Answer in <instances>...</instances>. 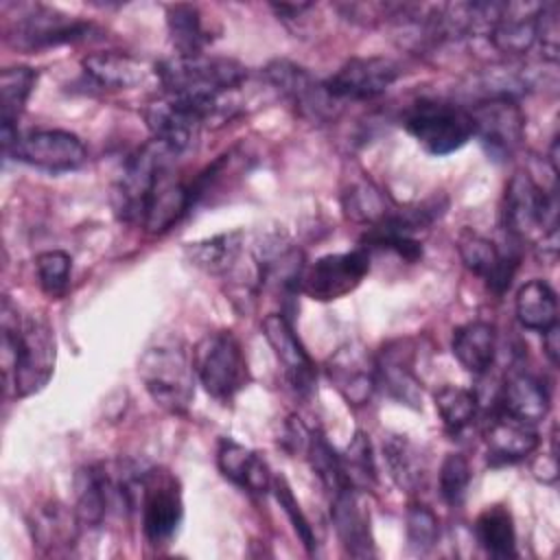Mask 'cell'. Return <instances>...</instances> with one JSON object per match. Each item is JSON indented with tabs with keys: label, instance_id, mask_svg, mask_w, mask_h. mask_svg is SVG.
I'll use <instances>...</instances> for the list:
<instances>
[{
	"label": "cell",
	"instance_id": "74e56055",
	"mask_svg": "<svg viewBox=\"0 0 560 560\" xmlns=\"http://www.w3.org/2000/svg\"><path fill=\"white\" fill-rule=\"evenodd\" d=\"M341 466L348 483L357 490H368L376 483V466L372 444L363 431H357L348 448L341 453Z\"/></svg>",
	"mask_w": 560,
	"mask_h": 560
},
{
	"label": "cell",
	"instance_id": "ee69618b",
	"mask_svg": "<svg viewBox=\"0 0 560 560\" xmlns=\"http://www.w3.org/2000/svg\"><path fill=\"white\" fill-rule=\"evenodd\" d=\"M558 337H560V326H558V324L549 326V328L542 332V350H545L547 359L551 361V365H558V357H560Z\"/></svg>",
	"mask_w": 560,
	"mask_h": 560
},
{
	"label": "cell",
	"instance_id": "e0dca14e",
	"mask_svg": "<svg viewBox=\"0 0 560 560\" xmlns=\"http://www.w3.org/2000/svg\"><path fill=\"white\" fill-rule=\"evenodd\" d=\"M457 252L466 269L479 276L486 287L497 295H501L510 287L521 260V254L514 247L501 252L490 238L470 230H464L459 234Z\"/></svg>",
	"mask_w": 560,
	"mask_h": 560
},
{
	"label": "cell",
	"instance_id": "d4e9b609",
	"mask_svg": "<svg viewBox=\"0 0 560 560\" xmlns=\"http://www.w3.org/2000/svg\"><path fill=\"white\" fill-rule=\"evenodd\" d=\"M81 518L77 510L59 501H48L33 510L28 518L33 542L46 551H61L70 549L77 542Z\"/></svg>",
	"mask_w": 560,
	"mask_h": 560
},
{
	"label": "cell",
	"instance_id": "4fadbf2b",
	"mask_svg": "<svg viewBox=\"0 0 560 560\" xmlns=\"http://www.w3.org/2000/svg\"><path fill=\"white\" fill-rule=\"evenodd\" d=\"M7 158H15L28 166L48 173L74 171L85 162V147L79 136L63 129H35L18 133L13 144L4 149Z\"/></svg>",
	"mask_w": 560,
	"mask_h": 560
},
{
	"label": "cell",
	"instance_id": "f546056e",
	"mask_svg": "<svg viewBox=\"0 0 560 560\" xmlns=\"http://www.w3.org/2000/svg\"><path fill=\"white\" fill-rule=\"evenodd\" d=\"M453 357L470 374H486L497 354V328L488 322H468L453 332Z\"/></svg>",
	"mask_w": 560,
	"mask_h": 560
},
{
	"label": "cell",
	"instance_id": "d6a6232c",
	"mask_svg": "<svg viewBox=\"0 0 560 560\" xmlns=\"http://www.w3.org/2000/svg\"><path fill=\"white\" fill-rule=\"evenodd\" d=\"M516 319L529 330L545 332L558 324V298L545 280H529L516 293Z\"/></svg>",
	"mask_w": 560,
	"mask_h": 560
},
{
	"label": "cell",
	"instance_id": "7a4b0ae2",
	"mask_svg": "<svg viewBox=\"0 0 560 560\" xmlns=\"http://www.w3.org/2000/svg\"><path fill=\"white\" fill-rule=\"evenodd\" d=\"M55 332L44 315H20L9 298L2 300V368L7 387L18 398L46 387L55 370Z\"/></svg>",
	"mask_w": 560,
	"mask_h": 560
},
{
	"label": "cell",
	"instance_id": "7c38bea8",
	"mask_svg": "<svg viewBox=\"0 0 560 560\" xmlns=\"http://www.w3.org/2000/svg\"><path fill=\"white\" fill-rule=\"evenodd\" d=\"M370 271V252L357 247L352 252L326 254L311 267H304L300 291L317 302H332L354 291Z\"/></svg>",
	"mask_w": 560,
	"mask_h": 560
},
{
	"label": "cell",
	"instance_id": "277c9868",
	"mask_svg": "<svg viewBox=\"0 0 560 560\" xmlns=\"http://www.w3.org/2000/svg\"><path fill=\"white\" fill-rule=\"evenodd\" d=\"M503 228L514 241H525L538 234L542 243L558 236L556 190L545 192L529 173L516 171L505 186Z\"/></svg>",
	"mask_w": 560,
	"mask_h": 560
},
{
	"label": "cell",
	"instance_id": "8fae6325",
	"mask_svg": "<svg viewBox=\"0 0 560 560\" xmlns=\"http://www.w3.org/2000/svg\"><path fill=\"white\" fill-rule=\"evenodd\" d=\"M177 155L166 149L162 142L153 140L147 142L142 149H138L122 166V175L114 186V210L118 219L122 221H142V208L147 201V195L158 177V173L173 164Z\"/></svg>",
	"mask_w": 560,
	"mask_h": 560
},
{
	"label": "cell",
	"instance_id": "5bb4252c",
	"mask_svg": "<svg viewBox=\"0 0 560 560\" xmlns=\"http://www.w3.org/2000/svg\"><path fill=\"white\" fill-rule=\"evenodd\" d=\"M400 77V66L389 57H352L324 83L339 103L374 101Z\"/></svg>",
	"mask_w": 560,
	"mask_h": 560
},
{
	"label": "cell",
	"instance_id": "b9f144b4",
	"mask_svg": "<svg viewBox=\"0 0 560 560\" xmlns=\"http://www.w3.org/2000/svg\"><path fill=\"white\" fill-rule=\"evenodd\" d=\"M271 490H273L276 501H278V503H280V508H282V512L287 514L289 523L293 525V532H295V534H298V538L302 540V545H304L306 553H315V545H317V540H315L313 527H311L308 518L304 516V512H302V508H300V503H298V499H295V494H293V490H291L289 481H287L282 475L273 477Z\"/></svg>",
	"mask_w": 560,
	"mask_h": 560
},
{
	"label": "cell",
	"instance_id": "52a82bcc",
	"mask_svg": "<svg viewBox=\"0 0 560 560\" xmlns=\"http://www.w3.org/2000/svg\"><path fill=\"white\" fill-rule=\"evenodd\" d=\"M262 74L280 92V96L289 101L293 109L313 125L332 122L343 109V103H339L328 92L324 81L315 79L306 68L289 59L269 61Z\"/></svg>",
	"mask_w": 560,
	"mask_h": 560
},
{
	"label": "cell",
	"instance_id": "d590c367",
	"mask_svg": "<svg viewBox=\"0 0 560 560\" xmlns=\"http://www.w3.org/2000/svg\"><path fill=\"white\" fill-rule=\"evenodd\" d=\"M308 464L313 468V472L319 477L322 486L330 492V497L343 488H352L343 475V466H341V455L330 446V442L326 440V435L315 429L308 433L306 440V448H304Z\"/></svg>",
	"mask_w": 560,
	"mask_h": 560
},
{
	"label": "cell",
	"instance_id": "60d3db41",
	"mask_svg": "<svg viewBox=\"0 0 560 560\" xmlns=\"http://www.w3.org/2000/svg\"><path fill=\"white\" fill-rule=\"evenodd\" d=\"M405 532L409 549L427 553L440 538V523L435 512L424 503H411L405 516Z\"/></svg>",
	"mask_w": 560,
	"mask_h": 560
},
{
	"label": "cell",
	"instance_id": "f1b7e54d",
	"mask_svg": "<svg viewBox=\"0 0 560 560\" xmlns=\"http://www.w3.org/2000/svg\"><path fill=\"white\" fill-rule=\"evenodd\" d=\"M85 77L103 90H129L144 81L147 68L127 52H92L81 61Z\"/></svg>",
	"mask_w": 560,
	"mask_h": 560
},
{
	"label": "cell",
	"instance_id": "484cf974",
	"mask_svg": "<svg viewBox=\"0 0 560 560\" xmlns=\"http://www.w3.org/2000/svg\"><path fill=\"white\" fill-rule=\"evenodd\" d=\"M538 9L540 4L505 2L503 15L488 35L492 46L508 57H521L529 52L532 46L536 44Z\"/></svg>",
	"mask_w": 560,
	"mask_h": 560
},
{
	"label": "cell",
	"instance_id": "9c48e42d",
	"mask_svg": "<svg viewBox=\"0 0 560 560\" xmlns=\"http://www.w3.org/2000/svg\"><path fill=\"white\" fill-rule=\"evenodd\" d=\"M142 532L155 547L166 545L179 529L184 518V501L179 481L173 472L149 468L140 479Z\"/></svg>",
	"mask_w": 560,
	"mask_h": 560
},
{
	"label": "cell",
	"instance_id": "9a60e30c",
	"mask_svg": "<svg viewBox=\"0 0 560 560\" xmlns=\"http://www.w3.org/2000/svg\"><path fill=\"white\" fill-rule=\"evenodd\" d=\"M144 120L153 140L162 142L175 155L188 151L197 142L201 127L208 125L206 114L197 105L166 94L147 105Z\"/></svg>",
	"mask_w": 560,
	"mask_h": 560
},
{
	"label": "cell",
	"instance_id": "cb8c5ba5",
	"mask_svg": "<svg viewBox=\"0 0 560 560\" xmlns=\"http://www.w3.org/2000/svg\"><path fill=\"white\" fill-rule=\"evenodd\" d=\"M549 407L551 396L545 381L525 370H514L505 378L497 405V409L529 424L540 422L549 413Z\"/></svg>",
	"mask_w": 560,
	"mask_h": 560
},
{
	"label": "cell",
	"instance_id": "7402d4cb",
	"mask_svg": "<svg viewBox=\"0 0 560 560\" xmlns=\"http://www.w3.org/2000/svg\"><path fill=\"white\" fill-rule=\"evenodd\" d=\"M483 440L492 464L521 462L532 455L540 442L534 424L523 422L501 409H494V413L488 418Z\"/></svg>",
	"mask_w": 560,
	"mask_h": 560
},
{
	"label": "cell",
	"instance_id": "2e32d148",
	"mask_svg": "<svg viewBox=\"0 0 560 560\" xmlns=\"http://www.w3.org/2000/svg\"><path fill=\"white\" fill-rule=\"evenodd\" d=\"M262 335L280 361L289 387L298 396H311L317 370L311 354L298 339L291 319L284 313H269L262 319Z\"/></svg>",
	"mask_w": 560,
	"mask_h": 560
},
{
	"label": "cell",
	"instance_id": "6da1fadb",
	"mask_svg": "<svg viewBox=\"0 0 560 560\" xmlns=\"http://www.w3.org/2000/svg\"><path fill=\"white\" fill-rule=\"evenodd\" d=\"M166 96L197 105L208 122L230 118L236 109V92L247 79V68L230 57L173 55L153 68Z\"/></svg>",
	"mask_w": 560,
	"mask_h": 560
},
{
	"label": "cell",
	"instance_id": "7bdbcfd3",
	"mask_svg": "<svg viewBox=\"0 0 560 560\" xmlns=\"http://www.w3.org/2000/svg\"><path fill=\"white\" fill-rule=\"evenodd\" d=\"M558 2H545L538 9L536 24V44L540 46L542 59L556 63L558 61Z\"/></svg>",
	"mask_w": 560,
	"mask_h": 560
},
{
	"label": "cell",
	"instance_id": "30bf717a",
	"mask_svg": "<svg viewBox=\"0 0 560 560\" xmlns=\"http://www.w3.org/2000/svg\"><path fill=\"white\" fill-rule=\"evenodd\" d=\"M472 136L494 162H508L525 136V114L514 98H483L468 109Z\"/></svg>",
	"mask_w": 560,
	"mask_h": 560
},
{
	"label": "cell",
	"instance_id": "ab89813d",
	"mask_svg": "<svg viewBox=\"0 0 560 560\" xmlns=\"http://www.w3.org/2000/svg\"><path fill=\"white\" fill-rule=\"evenodd\" d=\"M470 464L462 453H448L440 466V497L451 508H459L470 486Z\"/></svg>",
	"mask_w": 560,
	"mask_h": 560
},
{
	"label": "cell",
	"instance_id": "83f0119b",
	"mask_svg": "<svg viewBox=\"0 0 560 560\" xmlns=\"http://www.w3.org/2000/svg\"><path fill=\"white\" fill-rule=\"evenodd\" d=\"M37 72L28 66H11L0 72V127L2 151L18 138V118L22 116L26 101L35 88Z\"/></svg>",
	"mask_w": 560,
	"mask_h": 560
},
{
	"label": "cell",
	"instance_id": "ba28073f",
	"mask_svg": "<svg viewBox=\"0 0 560 560\" xmlns=\"http://www.w3.org/2000/svg\"><path fill=\"white\" fill-rule=\"evenodd\" d=\"M92 33H96V26L92 22L66 15L44 4H28L11 24L9 42L20 50L33 52L85 42Z\"/></svg>",
	"mask_w": 560,
	"mask_h": 560
},
{
	"label": "cell",
	"instance_id": "8992f818",
	"mask_svg": "<svg viewBox=\"0 0 560 560\" xmlns=\"http://www.w3.org/2000/svg\"><path fill=\"white\" fill-rule=\"evenodd\" d=\"M409 136L431 155H448L472 138L470 112L457 103L420 98L402 118Z\"/></svg>",
	"mask_w": 560,
	"mask_h": 560
},
{
	"label": "cell",
	"instance_id": "3957f363",
	"mask_svg": "<svg viewBox=\"0 0 560 560\" xmlns=\"http://www.w3.org/2000/svg\"><path fill=\"white\" fill-rule=\"evenodd\" d=\"M138 376L155 405L171 413H186L195 398V368L177 339H158L140 361Z\"/></svg>",
	"mask_w": 560,
	"mask_h": 560
},
{
	"label": "cell",
	"instance_id": "f35d334b",
	"mask_svg": "<svg viewBox=\"0 0 560 560\" xmlns=\"http://www.w3.org/2000/svg\"><path fill=\"white\" fill-rule=\"evenodd\" d=\"M35 269H37V280L42 291L59 300L68 293L70 287V269H72V258L63 249H48L37 254L35 258Z\"/></svg>",
	"mask_w": 560,
	"mask_h": 560
},
{
	"label": "cell",
	"instance_id": "4dcf8cb0",
	"mask_svg": "<svg viewBox=\"0 0 560 560\" xmlns=\"http://www.w3.org/2000/svg\"><path fill=\"white\" fill-rule=\"evenodd\" d=\"M383 457L394 483L405 492H418L427 481V464L418 446L398 433H389L383 440Z\"/></svg>",
	"mask_w": 560,
	"mask_h": 560
},
{
	"label": "cell",
	"instance_id": "44dd1931",
	"mask_svg": "<svg viewBox=\"0 0 560 560\" xmlns=\"http://www.w3.org/2000/svg\"><path fill=\"white\" fill-rule=\"evenodd\" d=\"M330 518L337 532V538L348 556L352 558H372L376 556L370 512L361 501V492L357 488H343L332 494L330 501Z\"/></svg>",
	"mask_w": 560,
	"mask_h": 560
},
{
	"label": "cell",
	"instance_id": "836d02e7",
	"mask_svg": "<svg viewBox=\"0 0 560 560\" xmlns=\"http://www.w3.org/2000/svg\"><path fill=\"white\" fill-rule=\"evenodd\" d=\"M475 538L479 547L492 558L516 556V532L512 512L505 505H488L475 518Z\"/></svg>",
	"mask_w": 560,
	"mask_h": 560
},
{
	"label": "cell",
	"instance_id": "ac0fdd59",
	"mask_svg": "<svg viewBox=\"0 0 560 560\" xmlns=\"http://www.w3.org/2000/svg\"><path fill=\"white\" fill-rule=\"evenodd\" d=\"M416 348L411 339H394L383 346L381 354L374 359L376 385H381L387 396L411 409L422 407V387L413 370Z\"/></svg>",
	"mask_w": 560,
	"mask_h": 560
},
{
	"label": "cell",
	"instance_id": "1f68e13d",
	"mask_svg": "<svg viewBox=\"0 0 560 560\" xmlns=\"http://www.w3.org/2000/svg\"><path fill=\"white\" fill-rule=\"evenodd\" d=\"M166 28H168V39L173 48L177 50L175 55H201L203 48L212 42L208 28L203 26V18L199 7L177 2L166 7Z\"/></svg>",
	"mask_w": 560,
	"mask_h": 560
},
{
	"label": "cell",
	"instance_id": "603a6c76",
	"mask_svg": "<svg viewBox=\"0 0 560 560\" xmlns=\"http://www.w3.org/2000/svg\"><path fill=\"white\" fill-rule=\"evenodd\" d=\"M217 466L221 475L252 494H265L271 490L273 477L269 464L260 453L238 444L232 438H223L217 448Z\"/></svg>",
	"mask_w": 560,
	"mask_h": 560
},
{
	"label": "cell",
	"instance_id": "4316f807",
	"mask_svg": "<svg viewBox=\"0 0 560 560\" xmlns=\"http://www.w3.org/2000/svg\"><path fill=\"white\" fill-rule=\"evenodd\" d=\"M184 249L188 260L201 271L228 278L245 256V232H221L217 236L188 243Z\"/></svg>",
	"mask_w": 560,
	"mask_h": 560
},
{
	"label": "cell",
	"instance_id": "e575fe53",
	"mask_svg": "<svg viewBox=\"0 0 560 560\" xmlns=\"http://www.w3.org/2000/svg\"><path fill=\"white\" fill-rule=\"evenodd\" d=\"M341 203H343V212L348 219H352L357 223H365V225H376L396 206L378 186H374L368 179L354 182L343 192Z\"/></svg>",
	"mask_w": 560,
	"mask_h": 560
},
{
	"label": "cell",
	"instance_id": "5b68a950",
	"mask_svg": "<svg viewBox=\"0 0 560 560\" xmlns=\"http://www.w3.org/2000/svg\"><path fill=\"white\" fill-rule=\"evenodd\" d=\"M192 368L203 389L219 402H230L249 383L243 346L230 330L206 335L192 352Z\"/></svg>",
	"mask_w": 560,
	"mask_h": 560
},
{
	"label": "cell",
	"instance_id": "8d00e7d4",
	"mask_svg": "<svg viewBox=\"0 0 560 560\" xmlns=\"http://www.w3.org/2000/svg\"><path fill=\"white\" fill-rule=\"evenodd\" d=\"M433 400L444 429L453 435L464 431L477 413V394L466 387L444 385L435 392Z\"/></svg>",
	"mask_w": 560,
	"mask_h": 560
},
{
	"label": "cell",
	"instance_id": "d6986e66",
	"mask_svg": "<svg viewBox=\"0 0 560 560\" xmlns=\"http://www.w3.org/2000/svg\"><path fill=\"white\" fill-rule=\"evenodd\" d=\"M326 374L335 389L352 407L370 402L376 389L374 357H370L359 343H343L337 348L326 363Z\"/></svg>",
	"mask_w": 560,
	"mask_h": 560
},
{
	"label": "cell",
	"instance_id": "ffe728a7",
	"mask_svg": "<svg viewBox=\"0 0 560 560\" xmlns=\"http://www.w3.org/2000/svg\"><path fill=\"white\" fill-rule=\"evenodd\" d=\"M190 210H192L190 184L179 179L173 166L168 164L158 173L147 195L140 223L147 228V232L162 234L171 230Z\"/></svg>",
	"mask_w": 560,
	"mask_h": 560
}]
</instances>
